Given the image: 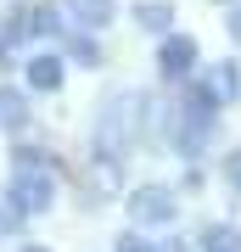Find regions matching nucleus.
I'll return each mask as SVG.
<instances>
[{
    "label": "nucleus",
    "instance_id": "4468645a",
    "mask_svg": "<svg viewBox=\"0 0 241 252\" xmlns=\"http://www.w3.org/2000/svg\"><path fill=\"white\" fill-rule=\"evenodd\" d=\"M23 252H45V247H23Z\"/></svg>",
    "mask_w": 241,
    "mask_h": 252
},
{
    "label": "nucleus",
    "instance_id": "20e7f679",
    "mask_svg": "<svg viewBox=\"0 0 241 252\" xmlns=\"http://www.w3.org/2000/svg\"><path fill=\"white\" fill-rule=\"evenodd\" d=\"M129 213H135V224H169V219H174V196H169V185H146V190H135V196H129Z\"/></svg>",
    "mask_w": 241,
    "mask_h": 252
},
{
    "label": "nucleus",
    "instance_id": "f8f14e48",
    "mask_svg": "<svg viewBox=\"0 0 241 252\" xmlns=\"http://www.w3.org/2000/svg\"><path fill=\"white\" fill-rule=\"evenodd\" d=\"M224 180L241 190V152H230V157H224Z\"/></svg>",
    "mask_w": 241,
    "mask_h": 252
},
{
    "label": "nucleus",
    "instance_id": "39448f33",
    "mask_svg": "<svg viewBox=\"0 0 241 252\" xmlns=\"http://www.w3.org/2000/svg\"><path fill=\"white\" fill-rule=\"evenodd\" d=\"M62 11H68L79 28H107L112 11H118V0H62Z\"/></svg>",
    "mask_w": 241,
    "mask_h": 252
},
{
    "label": "nucleus",
    "instance_id": "f03ea898",
    "mask_svg": "<svg viewBox=\"0 0 241 252\" xmlns=\"http://www.w3.org/2000/svg\"><path fill=\"white\" fill-rule=\"evenodd\" d=\"M51 202H56V180H51V174H17L11 190H6L11 213H45Z\"/></svg>",
    "mask_w": 241,
    "mask_h": 252
},
{
    "label": "nucleus",
    "instance_id": "ddd939ff",
    "mask_svg": "<svg viewBox=\"0 0 241 252\" xmlns=\"http://www.w3.org/2000/svg\"><path fill=\"white\" fill-rule=\"evenodd\" d=\"M17 219H23V213H11V207H0V235H6V230H17Z\"/></svg>",
    "mask_w": 241,
    "mask_h": 252
},
{
    "label": "nucleus",
    "instance_id": "1a4fd4ad",
    "mask_svg": "<svg viewBox=\"0 0 241 252\" xmlns=\"http://www.w3.org/2000/svg\"><path fill=\"white\" fill-rule=\"evenodd\" d=\"M0 124H28V101H23V90H0Z\"/></svg>",
    "mask_w": 241,
    "mask_h": 252
},
{
    "label": "nucleus",
    "instance_id": "423d86ee",
    "mask_svg": "<svg viewBox=\"0 0 241 252\" xmlns=\"http://www.w3.org/2000/svg\"><path fill=\"white\" fill-rule=\"evenodd\" d=\"M28 84H34V90H56V84H62V56L56 51L28 56Z\"/></svg>",
    "mask_w": 241,
    "mask_h": 252
},
{
    "label": "nucleus",
    "instance_id": "9d476101",
    "mask_svg": "<svg viewBox=\"0 0 241 252\" xmlns=\"http://www.w3.org/2000/svg\"><path fill=\"white\" fill-rule=\"evenodd\" d=\"M202 252H241V235L224 230V224H213V230L202 235Z\"/></svg>",
    "mask_w": 241,
    "mask_h": 252
},
{
    "label": "nucleus",
    "instance_id": "7ed1b4c3",
    "mask_svg": "<svg viewBox=\"0 0 241 252\" xmlns=\"http://www.w3.org/2000/svg\"><path fill=\"white\" fill-rule=\"evenodd\" d=\"M197 39L191 34H163V51H157V67H163V79H191L197 73Z\"/></svg>",
    "mask_w": 241,
    "mask_h": 252
},
{
    "label": "nucleus",
    "instance_id": "6e6552de",
    "mask_svg": "<svg viewBox=\"0 0 241 252\" xmlns=\"http://www.w3.org/2000/svg\"><path fill=\"white\" fill-rule=\"evenodd\" d=\"M28 34H34V6H11L6 11V45H17Z\"/></svg>",
    "mask_w": 241,
    "mask_h": 252
},
{
    "label": "nucleus",
    "instance_id": "9b49d317",
    "mask_svg": "<svg viewBox=\"0 0 241 252\" xmlns=\"http://www.w3.org/2000/svg\"><path fill=\"white\" fill-rule=\"evenodd\" d=\"M68 51H73V62H84V67H96L101 56H96V45H90V39L79 34V39H68Z\"/></svg>",
    "mask_w": 241,
    "mask_h": 252
},
{
    "label": "nucleus",
    "instance_id": "f257e3e1",
    "mask_svg": "<svg viewBox=\"0 0 241 252\" xmlns=\"http://www.w3.org/2000/svg\"><path fill=\"white\" fill-rule=\"evenodd\" d=\"M213 118H219V90L213 84H185V101H179V152L197 157L207 135H213Z\"/></svg>",
    "mask_w": 241,
    "mask_h": 252
},
{
    "label": "nucleus",
    "instance_id": "0eeeda50",
    "mask_svg": "<svg viewBox=\"0 0 241 252\" xmlns=\"http://www.w3.org/2000/svg\"><path fill=\"white\" fill-rule=\"evenodd\" d=\"M135 17H140V28H152V34H169L174 28V6L152 0V6H135Z\"/></svg>",
    "mask_w": 241,
    "mask_h": 252
}]
</instances>
